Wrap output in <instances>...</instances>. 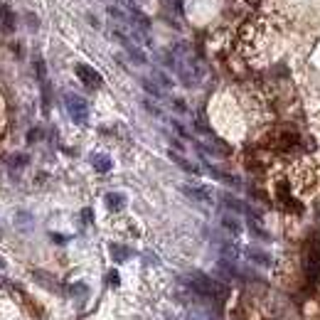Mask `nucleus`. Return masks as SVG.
Wrapping results in <instances>:
<instances>
[{
	"instance_id": "nucleus-1",
	"label": "nucleus",
	"mask_w": 320,
	"mask_h": 320,
	"mask_svg": "<svg viewBox=\"0 0 320 320\" xmlns=\"http://www.w3.org/2000/svg\"><path fill=\"white\" fill-rule=\"evenodd\" d=\"M190 288L195 291V293H200V295H222V291H224V286H219L217 281H212L210 276H205V273H192V278H190Z\"/></svg>"
},
{
	"instance_id": "nucleus-2",
	"label": "nucleus",
	"mask_w": 320,
	"mask_h": 320,
	"mask_svg": "<svg viewBox=\"0 0 320 320\" xmlns=\"http://www.w3.org/2000/svg\"><path fill=\"white\" fill-rule=\"evenodd\" d=\"M64 106H67V111H69V116H72L74 123H86V118H89V104L81 96L67 94L64 96Z\"/></svg>"
},
{
	"instance_id": "nucleus-3",
	"label": "nucleus",
	"mask_w": 320,
	"mask_h": 320,
	"mask_svg": "<svg viewBox=\"0 0 320 320\" xmlns=\"http://www.w3.org/2000/svg\"><path fill=\"white\" fill-rule=\"evenodd\" d=\"M113 37L121 42V47L126 50V54H128V57H131L135 64H140V67H143V64H148V57H145V52H143V50H140L135 42H131V40H128V37L121 32V30H113Z\"/></svg>"
},
{
	"instance_id": "nucleus-4",
	"label": "nucleus",
	"mask_w": 320,
	"mask_h": 320,
	"mask_svg": "<svg viewBox=\"0 0 320 320\" xmlns=\"http://www.w3.org/2000/svg\"><path fill=\"white\" fill-rule=\"evenodd\" d=\"M190 200H195V202H202V205H212V195H210V190L207 187H197V185H183L180 187Z\"/></svg>"
},
{
	"instance_id": "nucleus-5",
	"label": "nucleus",
	"mask_w": 320,
	"mask_h": 320,
	"mask_svg": "<svg viewBox=\"0 0 320 320\" xmlns=\"http://www.w3.org/2000/svg\"><path fill=\"white\" fill-rule=\"evenodd\" d=\"M77 77H79L86 86H91V89H99V86H101V77H99V72H94V69L86 67V64H79V67H77Z\"/></svg>"
},
{
	"instance_id": "nucleus-6",
	"label": "nucleus",
	"mask_w": 320,
	"mask_h": 320,
	"mask_svg": "<svg viewBox=\"0 0 320 320\" xmlns=\"http://www.w3.org/2000/svg\"><path fill=\"white\" fill-rule=\"evenodd\" d=\"M246 259H249L251 264H256V266H264V268L271 266V256H268L266 251L256 249V246H249V249H246Z\"/></svg>"
},
{
	"instance_id": "nucleus-7",
	"label": "nucleus",
	"mask_w": 320,
	"mask_h": 320,
	"mask_svg": "<svg viewBox=\"0 0 320 320\" xmlns=\"http://www.w3.org/2000/svg\"><path fill=\"white\" fill-rule=\"evenodd\" d=\"M104 202H106V207H108L111 212H118V210H123V207H126V197H123L121 192H108Z\"/></svg>"
},
{
	"instance_id": "nucleus-8",
	"label": "nucleus",
	"mask_w": 320,
	"mask_h": 320,
	"mask_svg": "<svg viewBox=\"0 0 320 320\" xmlns=\"http://www.w3.org/2000/svg\"><path fill=\"white\" fill-rule=\"evenodd\" d=\"M222 227H224L229 234H241V222H239L234 214H222Z\"/></svg>"
},
{
	"instance_id": "nucleus-9",
	"label": "nucleus",
	"mask_w": 320,
	"mask_h": 320,
	"mask_svg": "<svg viewBox=\"0 0 320 320\" xmlns=\"http://www.w3.org/2000/svg\"><path fill=\"white\" fill-rule=\"evenodd\" d=\"M91 165H94L99 173H108V170L113 168V163H111L108 155H94V158H91Z\"/></svg>"
},
{
	"instance_id": "nucleus-10",
	"label": "nucleus",
	"mask_w": 320,
	"mask_h": 320,
	"mask_svg": "<svg viewBox=\"0 0 320 320\" xmlns=\"http://www.w3.org/2000/svg\"><path fill=\"white\" fill-rule=\"evenodd\" d=\"M168 155H170V160H173V163H178V165H180V168H183L185 173H192V175L197 173V168H195V165L190 163V160H185V158H183L180 153H175V150H170Z\"/></svg>"
},
{
	"instance_id": "nucleus-11",
	"label": "nucleus",
	"mask_w": 320,
	"mask_h": 320,
	"mask_svg": "<svg viewBox=\"0 0 320 320\" xmlns=\"http://www.w3.org/2000/svg\"><path fill=\"white\" fill-rule=\"evenodd\" d=\"M222 205H227L232 212H246L244 202H239V200H237V197H232V195H222Z\"/></svg>"
},
{
	"instance_id": "nucleus-12",
	"label": "nucleus",
	"mask_w": 320,
	"mask_h": 320,
	"mask_svg": "<svg viewBox=\"0 0 320 320\" xmlns=\"http://www.w3.org/2000/svg\"><path fill=\"white\" fill-rule=\"evenodd\" d=\"M0 20H3V27L10 32L13 27H15V20H13V13L8 10V8H0Z\"/></svg>"
},
{
	"instance_id": "nucleus-13",
	"label": "nucleus",
	"mask_w": 320,
	"mask_h": 320,
	"mask_svg": "<svg viewBox=\"0 0 320 320\" xmlns=\"http://www.w3.org/2000/svg\"><path fill=\"white\" fill-rule=\"evenodd\" d=\"M155 79H158V84H160V86H165V89H170V86H173V79H170L165 72H160V69H155Z\"/></svg>"
},
{
	"instance_id": "nucleus-14",
	"label": "nucleus",
	"mask_w": 320,
	"mask_h": 320,
	"mask_svg": "<svg viewBox=\"0 0 320 320\" xmlns=\"http://www.w3.org/2000/svg\"><path fill=\"white\" fill-rule=\"evenodd\" d=\"M140 84H143V89H145V91H148L150 96H155V99H160V96H163V94H160V89H158V86H155L153 81H148V79H143Z\"/></svg>"
},
{
	"instance_id": "nucleus-15",
	"label": "nucleus",
	"mask_w": 320,
	"mask_h": 320,
	"mask_svg": "<svg viewBox=\"0 0 320 320\" xmlns=\"http://www.w3.org/2000/svg\"><path fill=\"white\" fill-rule=\"evenodd\" d=\"M111 254H113L116 261H123V259L128 256V249H123V246H118V244H111Z\"/></svg>"
},
{
	"instance_id": "nucleus-16",
	"label": "nucleus",
	"mask_w": 320,
	"mask_h": 320,
	"mask_svg": "<svg viewBox=\"0 0 320 320\" xmlns=\"http://www.w3.org/2000/svg\"><path fill=\"white\" fill-rule=\"evenodd\" d=\"M8 163H10V165H15V168H23V165L27 163V158H25V155H13V158L8 160Z\"/></svg>"
},
{
	"instance_id": "nucleus-17",
	"label": "nucleus",
	"mask_w": 320,
	"mask_h": 320,
	"mask_svg": "<svg viewBox=\"0 0 320 320\" xmlns=\"http://www.w3.org/2000/svg\"><path fill=\"white\" fill-rule=\"evenodd\" d=\"M143 106H145V108H148L153 116H163V113H160V108H158L155 104H150V101H143Z\"/></svg>"
},
{
	"instance_id": "nucleus-18",
	"label": "nucleus",
	"mask_w": 320,
	"mask_h": 320,
	"mask_svg": "<svg viewBox=\"0 0 320 320\" xmlns=\"http://www.w3.org/2000/svg\"><path fill=\"white\" fill-rule=\"evenodd\" d=\"M3 268H5V259H3V256H0V271H3Z\"/></svg>"
},
{
	"instance_id": "nucleus-19",
	"label": "nucleus",
	"mask_w": 320,
	"mask_h": 320,
	"mask_svg": "<svg viewBox=\"0 0 320 320\" xmlns=\"http://www.w3.org/2000/svg\"><path fill=\"white\" fill-rule=\"evenodd\" d=\"M0 237H3V229H0Z\"/></svg>"
}]
</instances>
